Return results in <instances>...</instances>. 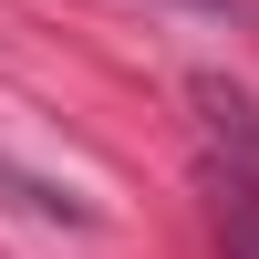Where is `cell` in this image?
<instances>
[{
    "instance_id": "cell-1",
    "label": "cell",
    "mask_w": 259,
    "mask_h": 259,
    "mask_svg": "<svg viewBox=\"0 0 259 259\" xmlns=\"http://www.w3.org/2000/svg\"><path fill=\"white\" fill-rule=\"evenodd\" d=\"M218 249L259 259V187H239V177H228V197H218Z\"/></svg>"
},
{
    "instance_id": "cell-2",
    "label": "cell",
    "mask_w": 259,
    "mask_h": 259,
    "mask_svg": "<svg viewBox=\"0 0 259 259\" xmlns=\"http://www.w3.org/2000/svg\"><path fill=\"white\" fill-rule=\"evenodd\" d=\"M207 11H228V0H207Z\"/></svg>"
}]
</instances>
